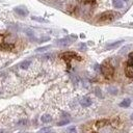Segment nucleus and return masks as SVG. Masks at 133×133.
Segmentation results:
<instances>
[{"label":"nucleus","instance_id":"nucleus-1","mask_svg":"<svg viewBox=\"0 0 133 133\" xmlns=\"http://www.w3.org/2000/svg\"><path fill=\"white\" fill-rule=\"evenodd\" d=\"M101 69H102V73H103V75L106 77L107 79H110L111 77L113 76V72H114V70H113V67L111 66L109 62H107V61H105L104 64L102 65V67H101Z\"/></svg>","mask_w":133,"mask_h":133},{"label":"nucleus","instance_id":"nucleus-2","mask_svg":"<svg viewBox=\"0 0 133 133\" xmlns=\"http://www.w3.org/2000/svg\"><path fill=\"white\" fill-rule=\"evenodd\" d=\"M126 75L129 78L133 77V54H130L129 59L127 61V66H126Z\"/></svg>","mask_w":133,"mask_h":133},{"label":"nucleus","instance_id":"nucleus-3","mask_svg":"<svg viewBox=\"0 0 133 133\" xmlns=\"http://www.w3.org/2000/svg\"><path fill=\"white\" fill-rule=\"evenodd\" d=\"M13 47H14V44L10 43L4 36L0 34V48H2V49H12Z\"/></svg>","mask_w":133,"mask_h":133},{"label":"nucleus","instance_id":"nucleus-4","mask_svg":"<svg viewBox=\"0 0 133 133\" xmlns=\"http://www.w3.org/2000/svg\"><path fill=\"white\" fill-rule=\"evenodd\" d=\"M115 18V13L114 12H106L102 14V15L99 17L100 21H111Z\"/></svg>","mask_w":133,"mask_h":133},{"label":"nucleus","instance_id":"nucleus-5","mask_svg":"<svg viewBox=\"0 0 133 133\" xmlns=\"http://www.w3.org/2000/svg\"><path fill=\"white\" fill-rule=\"evenodd\" d=\"M74 42V39H71V38H65V39H61V40H58L57 41V44L60 45V46H68L70 44H72Z\"/></svg>","mask_w":133,"mask_h":133},{"label":"nucleus","instance_id":"nucleus-6","mask_svg":"<svg viewBox=\"0 0 133 133\" xmlns=\"http://www.w3.org/2000/svg\"><path fill=\"white\" fill-rule=\"evenodd\" d=\"M80 104L82 105V106L87 107V106H89V105H92V100H90L88 97H83L80 100Z\"/></svg>","mask_w":133,"mask_h":133},{"label":"nucleus","instance_id":"nucleus-7","mask_svg":"<svg viewBox=\"0 0 133 133\" xmlns=\"http://www.w3.org/2000/svg\"><path fill=\"white\" fill-rule=\"evenodd\" d=\"M62 57H64L66 60H70L71 58H78V59H80V57H78L77 55L75 54V53H73V52H67V53H65L64 55H62Z\"/></svg>","mask_w":133,"mask_h":133},{"label":"nucleus","instance_id":"nucleus-8","mask_svg":"<svg viewBox=\"0 0 133 133\" xmlns=\"http://www.w3.org/2000/svg\"><path fill=\"white\" fill-rule=\"evenodd\" d=\"M41 121L43 123H49V122L52 121V117H51V115H49V114H44V115H42Z\"/></svg>","mask_w":133,"mask_h":133},{"label":"nucleus","instance_id":"nucleus-9","mask_svg":"<svg viewBox=\"0 0 133 133\" xmlns=\"http://www.w3.org/2000/svg\"><path fill=\"white\" fill-rule=\"evenodd\" d=\"M112 3H113V6H114V8H116V9H122L123 5H124L122 0H113Z\"/></svg>","mask_w":133,"mask_h":133},{"label":"nucleus","instance_id":"nucleus-10","mask_svg":"<svg viewBox=\"0 0 133 133\" xmlns=\"http://www.w3.org/2000/svg\"><path fill=\"white\" fill-rule=\"evenodd\" d=\"M130 104H131V100L130 99H125L123 102L120 103V106L121 107H128Z\"/></svg>","mask_w":133,"mask_h":133},{"label":"nucleus","instance_id":"nucleus-11","mask_svg":"<svg viewBox=\"0 0 133 133\" xmlns=\"http://www.w3.org/2000/svg\"><path fill=\"white\" fill-rule=\"evenodd\" d=\"M122 43H123V41H118V42H115V43L109 44V45H107V49H112V48H115V47H117V46H120Z\"/></svg>","mask_w":133,"mask_h":133},{"label":"nucleus","instance_id":"nucleus-12","mask_svg":"<svg viewBox=\"0 0 133 133\" xmlns=\"http://www.w3.org/2000/svg\"><path fill=\"white\" fill-rule=\"evenodd\" d=\"M29 66H30V60H26V61H23L22 64L20 65V68L22 70H26Z\"/></svg>","mask_w":133,"mask_h":133},{"label":"nucleus","instance_id":"nucleus-13","mask_svg":"<svg viewBox=\"0 0 133 133\" xmlns=\"http://www.w3.org/2000/svg\"><path fill=\"white\" fill-rule=\"evenodd\" d=\"M15 11H16L18 14H20L21 16H26V15H27V12H26L25 10H22L21 8H16Z\"/></svg>","mask_w":133,"mask_h":133},{"label":"nucleus","instance_id":"nucleus-14","mask_svg":"<svg viewBox=\"0 0 133 133\" xmlns=\"http://www.w3.org/2000/svg\"><path fill=\"white\" fill-rule=\"evenodd\" d=\"M107 123H108L107 121H101V122H98V123H97V126H98V127H102V126L106 125Z\"/></svg>","mask_w":133,"mask_h":133},{"label":"nucleus","instance_id":"nucleus-15","mask_svg":"<svg viewBox=\"0 0 133 133\" xmlns=\"http://www.w3.org/2000/svg\"><path fill=\"white\" fill-rule=\"evenodd\" d=\"M49 130H50V129H49L48 127H46V128H43V129H41L38 133H48L49 132Z\"/></svg>","mask_w":133,"mask_h":133},{"label":"nucleus","instance_id":"nucleus-16","mask_svg":"<svg viewBox=\"0 0 133 133\" xmlns=\"http://www.w3.org/2000/svg\"><path fill=\"white\" fill-rule=\"evenodd\" d=\"M68 123H69V120H65V121H61V122L57 123V125L58 126H64V125H67Z\"/></svg>","mask_w":133,"mask_h":133},{"label":"nucleus","instance_id":"nucleus-17","mask_svg":"<svg viewBox=\"0 0 133 133\" xmlns=\"http://www.w3.org/2000/svg\"><path fill=\"white\" fill-rule=\"evenodd\" d=\"M68 133H76V129L75 127H71L68 129Z\"/></svg>","mask_w":133,"mask_h":133},{"label":"nucleus","instance_id":"nucleus-18","mask_svg":"<svg viewBox=\"0 0 133 133\" xmlns=\"http://www.w3.org/2000/svg\"><path fill=\"white\" fill-rule=\"evenodd\" d=\"M48 48H49V46H47V47H43V48H39V49H37V51H38V52H40V51H45V50H47Z\"/></svg>","mask_w":133,"mask_h":133},{"label":"nucleus","instance_id":"nucleus-19","mask_svg":"<svg viewBox=\"0 0 133 133\" xmlns=\"http://www.w3.org/2000/svg\"><path fill=\"white\" fill-rule=\"evenodd\" d=\"M0 133H4V131H2V130H0Z\"/></svg>","mask_w":133,"mask_h":133},{"label":"nucleus","instance_id":"nucleus-20","mask_svg":"<svg viewBox=\"0 0 133 133\" xmlns=\"http://www.w3.org/2000/svg\"><path fill=\"white\" fill-rule=\"evenodd\" d=\"M122 1H127V0H122Z\"/></svg>","mask_w":133,"mask_h":133}]
</instances>
